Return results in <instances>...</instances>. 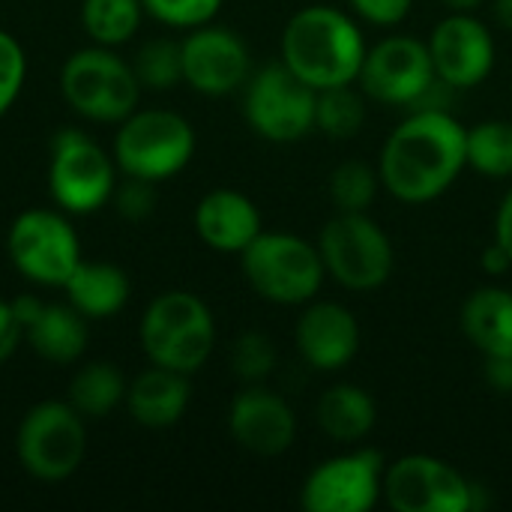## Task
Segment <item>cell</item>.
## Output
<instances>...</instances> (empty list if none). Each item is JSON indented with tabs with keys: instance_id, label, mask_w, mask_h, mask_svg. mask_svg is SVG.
I'll return each instance as SVG.
<instances>
[{
	"instance_id": "cell-6",
	"label": "cell",
	"mask_w": 512,
	"mask_h": 512,
	"mask_svg": "<svg viewBox=\"0 0 512 512\" xmlns=\"http://www.w3.org/2000/svg\"><path fill=\"white\" fill-rule=\"evenodd\" d=\"M246 282L270 303L300 306L309 303L324 282L321 252L294 234H258L243 252Z\"/></svg>"
},
{
	"instance_id": "cell-8",
	"label": "cell",
	"mask_w": 512,
	"mask_h": 512,
	"mask_svg": "<svg viewBox=\"0 0 512 512\" xmlns=\"http://www.w3.org/2000/svg\"><path fill=\"white\" fill-rule=\"evenodd\" d=\"M48 189L60 210L93 213L114 198V159L81 129H60L51 141Z\"/></svg>"
},
{
	"instance_id": "cell-24",
	"label": "cell",
	"mask_w": 512,
	"mask_h": 512,
	"mask_svg": "<svg viewBox=\"0 0 512 512\" xmlns=\"http://www.w3.org/2000/svg\"><path fill=\"white\" fill-rule=\"evenodd\" d=\"M318 426L327 438L339 444H357L375 429V399L357 384H336L330 387L315 408Z\"/></svg>"
},
{
	"instance_id": "cell-19",
	"label": "cell",
	"mask_w": 512,
	"mask_h": 512,
	"mask_svg": "<svg viewBox=\"0 0 512 512\" xmlns=\"http://www.w3.org/2000/svg\"><path fill=\"white\" fill-rule=\"evenodd\" d=\"M195 231L216 252H243L261 234V213L249 195L213 189L195 207Z\"/></svg>"
},
{
	"instance_id": "cell-34",
	"label": "cell",
	"mask_w": 512,
	"mask_h": 512,
	"mask_svg": "<svg viewBox=\"0 0 512 512\" xmlns=\"http://www.w3.org/2000/svg\"><path fill=\"white\" fill-rule=\"evenodd\" d=\"M114 195H117V210L126 219H132V222L147 219L150 210H153V198H156L153 195V183L138 180V177H129V183H123L120 189H114Z\"/></svg>"
},
{
	"instance_id": "cell-33",
	"label": "cell",
	"mask_w": 512,
	"mask_h": 512,
	"mask_svg": "<svg viewBox=\"0 0 512 512\" xmlns=\"http://www.w3.org/2000/svg\"><path fill=\"white\" fill-rule=\"evenodd\" d=\"M24 75H27L24 48L6 30H0V117L15 105L24 87Z\"/></svg>"
},
{
	"instance_id": "cell-27",
	"label": "cell",
	"mask_w": 512,
	"mask_h": 512,
	"mask_svg": "<svg viewBox=\"0 0 512 512\" xmlns=\"http://www.w3.org/2000/svg\"><path fill=\"white\" fill-rule=\"evenodd\" d=\"M366 123V102L363 93H357L351 84H339V87H327L318 90V105H315V126L336 138H354Z\"/></svg>"
},
{
	"instance_id": "cell-2",
	"label": "cell",
	"mask_w": 512,
	"mask_h": 512,
	"mask_svg": "<svg viewBox=\"0 0 512 512\" xmlns=\"http://www.w3.org/2000/svg\"><path fill=\"white\" fill-rule=\"evenodd\" d=\"M366 51L360 27L333 6L300 9L282 33V63L315 90L354 84Z\"/></svg>"
},
{
	"instance_id": "cell-21",
	"label": "cell",
	"mask_w": 512,
	"mask_h": 512,
	"mask_svg": "<svg viewBox=\"0 0 512 512\" xmlns=\"http://www.w3.org/2000/svg\"><path fill=\"white\" fill-rule=\"evenodd\" d=\"M69 306L84 318H111L129 300V279L120 267L105 261H78L63 285Z\"/></svg>"
},
{
	"instance_id": "cell-30",
	"label": "cell",
	"mask_w": 512,
	"mask_h": 512,
	"mask_svg": "<svg viewBox=\"0 0 512 512\" xmlns=\"http://www.w3.org/2000/svg\"><path fill=\"white\" fill-rule=\"evenodd\" d=\"M378 171L366 162H342L330 177V195L345 213H366L378 192Z\"/></svg>"
},
{
	"instance_id": "cell-13",
	"label": "cell",
	"mask_w": 512,
	"mask_h": 512,
	"mask_svg": "<svg viewBox=\"0 0 512 512\" xmlns=\"http://www.w3.org/2000/svg\"><path fill=\"white\" fill-rule=\"evenodd\" d=\"M384 456L351 450L321 462L303 483L300 504L309 512H366L384 495Z\"/></svg>"
},
{
	"instance_id": "cell-5",
	"label": "cell",
	"mask_w": 512,
	"mask_h": 512,
	"mask_svg": "<svg viewBox=\"0 0 512 512\" xmlns=\"http://www.w3.org/2000/svg\"><path fill=\"white\" fill-rule=\"evenodd\" d=\"M60 93L87 120L120 123L126 120L141 96V81L132 63L120 60L105 45L75 51L60 69Z\"/></svg>"
},
{
	"instance_id": "cell-18",
	"label": "cell",
	"mask_w": 512,
	"mask_h": 512,
	"mask_svg": "<svg viewBox=\"0 0 512 512\" xmlns=\"http://www.w3.org/2000/svg\"><path fill=\"white\" fill-rule=\"evenodd\" d=\"M297 348L312 369H342L360 348L357 318L342 303H312L297 321Z\"/></svg>"
},
{
	"instance_id": "cell-25",
	"label": "cell",
	"mask_w": 512,
	"mask_h": 512,
	"mask_svg": "<svg viewBox=\"0 0 512 512\" xmlns=\"http://www.w3.org/2000/svg\"><path fill=\"white\" fill-rule=\"evenodd\" d=\"M123 399H126V381L111 363H90L69 384V405L90 420L108 417Z\"/></svg>"
},
{
	"instance_id": "cell-16",
	"label": "cell",
	"mask_w": 512,
	"mask_h": 512,
	"mask_svg": "<svg viewBox=\"0 0 512 512\" xmlns=\"http://www.w3.org/2000/svg\"><path fill=\"white\" fill-rule=\"evenodd\" d=\"M183 81L207 96H225L249 78V48L228 27H195L183 42Z\"/></svg>"
},
{
	"instance_id": "cell-3",
	"label": "cell",
	"mask_w": 512,
	"mask_h": 512,
	"mask_svg": "<svg viewBox=\"0 0 512 512\" xmlns=\"http://www.w3.org/2000/svg\"><path fill=\"white\" fill-rule=\"evenodd\" d=\"M216 324L207 303L189 291L159 294L141 321V345L153 366L183 375L198 372L213 354Z\"/></svg>"
},
{
	"instance_id": "cell-10",
	"label": "cell",
	"mask_w": 512,
	"mask_h": 512,
	"mask_svg": "<svg viewBox=\"0 0 512 512\" xmlns=\"http://www.w3.org/2000/svg\"><path fill=\"white\" fill-rule=\"evenodd\" d=\"M6 252L24 279L48 288H63L81 261L75 228L54 210H24L15 216L6 237Z\"/></svg>"
},
{
	"instance_id": "cell-4",
	"label": "cell",
	"mask_w": 512,
	"mask_h": 512,
	"mask_svg": "<svg viewBox=\"0 0 512 512\" xmlns=\"http://www.w3.org/2000/svg\"><path fill=\"white\" fill-rule=\"evenodd\" d=\"M195 153V129L186 117L162 108L132 111L114 135V162L126 177L147 183L180 174Z\"/></svg>"
},
{
	"instance_id": "cell-22",
	"label": "cell",
	"mask_w": 512,
	"mask_h": 512,
	"mask_svg": "<svg viewBox=\"0 0 512 512\" xmlns=\"http://www.w3.org/2000/svg\"><path fill=\"white\" fill-rule=\"evenodd\" d=\"M87 318L72 306H39L24 324L30 348L48 363H75L87 348Z\"/></svg>"
},
{
	"instance_id": "cell-39",
	"label": "cell",
	"mask_w": 512,
	"mask_h": 512,
	"mask_svg": "<svg viewBox=\"0 0 512 512\" xmlns=\"http://www.w3.org/2000/svg\"><path fill=\"white\" fill-rule=\"evenodd\" d=\"M483 267H486L492 276H501V273H507L512 267V258L498 246V243H492V246L483 252Z\"/></svg>"
},
{
	"instance_id": "cell-40",
	"label": "cell",
	"mask_w": 512,
	"mask_h": 512,
	"mask_svg": "<svg viewBox=\"0 0 512 512\" xmlns=\"http://www.w3.org/2000/svg\"><path fill=\"white\" fill-rule=\"evenodd\" d=\"M495 18L504 30H512V0H495Z\"/></svg>"
},
{
	"instance_id": "cell-36",
	"label": "cell",
	"mask_w": 512,
	"mask_h": 512,
	"mask_svg": "<svg viewBox=\"0 0 512 512\" xmlns=\"http://www.w3.org/2000/svg\"><path fill=\"white\" fill-rule=\"evenodd\" d=\"M21 321L12 309V303L0 300V366L15 354L18 348V339H21Z\"/></svg>"
},
{
	"instance_id": "cell-23",
	"label": "cell",
	"mask_w": 512,
	"mask_h": 512,
	"mask_svg": "<svg viewBox=\"0 0 512 512\" xmlns=\"http://www.w3.org/2000/svg\"><path fill=\"white\" fill-rule=\"evenodd\" d=\"M462 330L483 357L512 354V291L477 288L462 306Z\"/></svg>"
},
{
	"instance_id": "cell-7",
	"label": "cell",
	"mask_w": 512,
	"mask_h": 512,
	"mask_svg": "<svg viewBox=\"0 0 512 512\" xmlns=\"http://www.w3.org/2000/svg\"><path fill=\"white\" fill-rule=\"evenodd\" d=\"M324 270L351 291L381 288L393 273V243L366 213L339 210L318 237Z\"/></svg>"
},
{
	"instance_id": "cell-17",
	"label": "cell",
	"mask_w": 512,
	"mask_h": 512,
	"mask_svg": "<svg viewBox=\"0 0 512 512\" xmlns=\"http://www.w3.org/2000/svg\"><path fill=\"white\" fill-rule=\"evenodd\" d=\"M228 429L243 450L255 456H279L294 444L297 417L282 396L267 387L249 384L231 402Z\"/></svg>"
},
{
	"instance_id": "cell-26",
	"label": "cell",
	"mask_w": 512,
	"mask_h": 512,
	"mask_svg": "<svg viewBox=\"0 0 512 512\" xmlns=\"http://www.w3.org/2000/svg\"><path fill=\"white\" fill-rule=\"evenodd\" d=\"M144 3L141 0H84L81 24L96 45H123L138 33Z\"/></svg>"
},
{
	"instance_id": "cell-29",
	"label": "cell",
	"mask_w": 512,
	"mask_h": 512,
	"mask_svg": "<svg viewBox=\"0 0 512 512\" xmlns=\"http://www.w3.org/2000/svg\"><path fill=\"white\" fill-rule=\"evenodd\" d=\"M132 69H135L141 87H150V90L174 87L177 81H183V51H180V42H171V39L147 42L135 54Z\"/></svg>"
},
{
	"instance_id": "cell-37",
	"label": "cell",
	"mask_w": 512,
	"mask_h": 512,
	"mask_svg": "<svg viewBox=\"0 0 512 512\" xmlns=\"http://www.w3.org/2000/svg\"><path fill=\"white\" fill-rule=\"evenodd\" d=\"M486 381L498 393H512V354H492V357H486Z\"/></svg>"
},
{
	"instance_id": "cell-9",
	"label": "cell",
	"mask_w": 512,
	"mask_h": 512,
	"mask_svg": "<svg viewBox=\"0 0 512 512\" xmlns=\"http://www.w3.org/2000/svg\"><path fill=\"white\" fill-rule=\"evenodd\" d=\"M15 450L30 477L45 483L66 480L78 471L87 450L84 420L69 402H39L18 426Z\"/></svg>"
},
{
	"instance_id": "cell-35",
	"label": "cell",
	"mask_w": 512,
	"mask_h": 512,
	"mask_svg": "<svg viewBox=\"0 0 512 512\" xmlns=\"http://www.w3.org/2000/svg\"><path fill=\"white\" fill-rule=\"evenodd\" d=\"M414 0H351L360 18L378 24V27H393L411 12Z\"/></svg>"
},
{
	"instance_id": "cell-20",
	"label": "cell",
	"mask_w": 512,
	"mask_h": 512,
	"mask_svg": "<svg viewBox=\"0 0 512 512\" xmlns=\"http://www.w3.org/2000/svg\"><path fill=\"white\" fill-rule=\"evenodd\" d=\"M126 405L135 423L147 429H168L186 414L189 381L183 372L153 366L126 387Z\"/></svg>"
},
{
	"instance_id": "cell-32",
	"label": "cell",
	"mask_w": 512,
	"mask_h": 512,
	"mask_svg": "<svg viewBox=\"0 0 512 512\" xmlns=\"http://www.w3.org/2000/svg\"><path fill=\"white\" fill-rule=\"evenodd\" d=\"M141 3L144 12H150L156 21L168 27H189V30L210 24L222 6V0H141Z\"/></svg>"
},
{
	"instance_id": "cell-28",
	"label": "cell",
	"mask_w": 512,
	"mask_h": 512,
	"mask_svg": "<svg viewBox=\"0 0 512 512\" xmlns=\"http://www.w3.org/2000/svg\"><path fill=\"white\" fill-rule=\"evenodd\" d=\"M468 165L486 177L512 174V123L489 120L468 129Z\"/></svg>"
},
{
	"instance_id": "cell-15",
	"label": "cell",
	"mask_w": 512,
	"mask_h": 512,
	"mask_svg": "<svg viewBox=\"0 0 512 512\" xmlns=\"http://www.w3.org/2000/svg\"><path fill=\"white\" fill-rule=\"evenodd\" d=\"M426 45L435 75L456 90L483 84L495 66V39L471 12H450L444 21L435 24Z\"/></svg>"
},
{
	"instance_id": "cell-11",
	"label": "cell",
	"mask_w": 512,
	"mask_h": 512,
	"mask_svg": "<svg viewBox=\"0 0 512 512\" xmlns=\"http://www.w3.org/2000/svg\"><path fill=\"white\" fill-rule=\"evenodd\" d=\"M315 105L318 90L297 78L285 63H273L249 78L243 111L261 138L288 144L315 129Z\"/></svg>"
},
{
	"instance_id": "cell-12",
	"label": "cell",
	"mask_w": 512,
	"mask_h": 512,
	"mask_svg": "<svg viewBox=\"0 0 512 512\" xmlns=\"http://www.w3.org/2000/svg\"><path fill=\"white\" fill-rule=\"evenodd\" d=\"M471 486L450 462L411 453L384 471V498L399 512H468L474 510Z\"/></svg>"
},
{
	"instance_id": "cell-41",
	"label": "cell",
	"mask_w": 512,
	"mask_h": 512,
	"mask_svg": "<svg viewBox=\"0 0 512 512\" xmlns=\"http://www.w3.org/2000/svg\"><path fill=\"white\" fill-rule=\"evenodd\" d=\"M450 12H474L483 0H441Z\"/></svg>"
},
{
	"instance_id": "cell-1",
	"label": "cell",
	"mask_w": 512,
	"mask_h": 512,
	"mask_svg": "<svg viewBox=\"0 0 512 512\" xmlns=\"http://www.w3.org/2000/svg\"><path fill=\"white\" fill-rule=\"evenodd\" d=\"M468 165V129L450 111H414L387 138L378 177L405 204L444 195Z\"/></svg>"
},
{
	"instance_id": "cell-38",
	"label": "cell",
	"mask_w": 512,
	"mask_h": 512,
	"mask_svg": "<svg viewBox=\"0 0 512 512\" xmlns=\"http://www.w3.org/2000/svg\"><path fill=\"white\" fill-rule=\"evenodd\" d=\"M495 243L512 258V189L507 192V198L501 201L498 219H495Z\"/></svg>"
},
{
	"instance_id": "cell-14",
	"label": "cell",
	"mask_w": 512,
	"mask_h": 512,
	"mask_svg": "<svg viewBox=\"0 0 512 512\" xmlns=\"http://www.w3.org/2000/svg\"><path fill=\"white\" fill-rule=\"evenodd\" d=\"M357 81L369 99L411 108L435 81L429 45L411 36H387L366 51Z\"/></svg>"
},
{
	"instance_id": "cell-31",
	"label": "cell",
	"mask_w": 512,
	"mask_h": 512,
	"mask_svg": "<svg viewBox=\"0 0 512 512\" xmlns=\"http://www.w3.org/2000/svg\"><path fill=\"white\" fill-rule=\"evenodd\" d=\"M234 375L246 384H261L276 366V348L264 333H243L231 351Z\"/></svg>"
}]
</instances>
